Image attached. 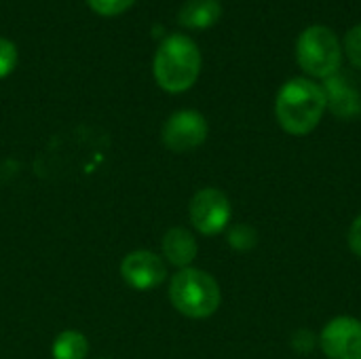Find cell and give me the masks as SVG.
<instances>
[{"label":"cell","instance_id":"52a82bcc","mask_svg":"<svg viewBox=\"0 0 361 359\" xmlns=\"http://www.w3.org/2000/svg\"><path fill=\"white\" fill-rule=\"evenodd\" d=\"M322 351L330 359H361V322L355 317L332 320L322 336Z\"/></svg>","mask_w":361,"mask_h":359},{"label":"cell","instance_id":"5bb4252c","mask_svg":"<svg viewBox=\"0 0 361 359\" xmlns=\"http://www.w3.org/2000/svg\"><path fill=\"white\" fill-rule=\"evenodd\" d=\"M345 53L349 57V61L361 70V23L353 25L347 34H345Z\"/></svg>","mask_w":361,"mask_h":359},{"label":"cell","instance_id":"6da1fadb","mask_svg":"<svg viewBox=\"0 0 361 359\" xmlns=\"http://www.w3.org/2000/svg\"><path fill=\"white\" fill-rule=\"evenodd\" d=\"M326 108L322 85L309 78H292L277 93L275 116L286 133L307 135L319 125Z\"/></svg>","mask_w":361,"mask_h":359},{"label":"cell","instance_id":"ba28073f","mask_svg":"<svg viewBox=\"0 0 361 359\" xmlns=\"http://www.w3.org/2000/svg\"><path fill=\"white\" fill-rule=\"evenodd\" d=\"M121 275L133 290L146 292L161 286L167 277V267L161 256L148 250L129 252L121 262Z\"/></svg>","mask_w":361,"mask_h":359},{"label":"cell","instance_id":"277c9868","mask_svg":"<svg viewBox=\"0 0 361 359\" xmlns=\"http://www.w3.org/2000/svg\"><path fill=\"white\" fill-rule=\"evenodd\" d=\"M296 59L309 76L326 80L338 72L343 47L328 25H309L296 42Z\"/></svg>","mask_w":361,"mask_h":359},{"label":"cell","instance_id":"ac0fdd59","mask_svg":"<svg viewBox=\"0 0 361 359\" xmlns=\"http://www.w3.org/2000/svg\"><path fill=\"white\" fill-rule=\"evenodd\" d=\"M349 248L355 256L361 258V216L355 218V222L349 229Z\"/></svg>","mask_w":361,"mask_h":359},{"label":"cell","instance_id":"e0dca14e","mask_svg":"<svg viewBox=\"0 0 361 359\" xmlns=\"http://www.w3.org/2000/svg\"><path fill=\"white\" fill-rule=\"evenodd\" d=\"M292 347L300 353H309L315 347V336L309 330H298L292 339Z\"/></svg>","mask_w":361,"mask_h":359},{"label":"cell","instance_id":"5b68a950","mask_svg":"<svg viewBox=\"0 0 361 359\" xmlns=\"http://www.w3.org/2000/svg\"><path fill=\"white\" fill-rule=\"evenodd\" d=\"M190 222L203 235H218L231 222V201L218 188H201L190 199Z\"/></svg>","mask_w":361,"mask_h":359},{"label":"cell","instance_id":"9c48e42d","mask_svg":"<svg viewBox=\"0 0 361 359\" xmlns=\"http://www.w3.org/2000/svg\"><path fill=\"white\" fill-rule=\"evenodd\" d=\"M326 95V106L338 118H355L361 114V95L349 76L336 72L328 76L322 85Z\"/></svg>","mask_w":361,"mask_h":359},{"label":"cell","instance_id":"30bf717a","mask_svg":"<svg viewBox=\"0 0 361 359\" xmlns=\"http://www.w3.org/2000/svg\"><path fill=\"white\" fill-rule=\"evenodd\" d=\"M197 241L186 229H169L163 237V256L178 269H188V264L197 258Z\"/></svg>","mask_w":361,"mask_h":359},{"label":"cell","instance_id":"7a4b0ae2","mask_svg":"<svg viewBox=\"0 0 361 359\" xmlns=\"http://www.w3.org/2000/svg\"><path fill=\"white\" fill-rule=\"evenodd\" d=\"M152 68L161 89L169 93H182L199 78L201 51L192 38L184 34H171L161 42Z\"/></svg>","mask_w":361,"mask_h":359},{"label":"cell","instance_id":"8992f818","mask_svg":"<svg viewBox=\"0 0 361 359\" xmlns=\"http://www.w3.org/2000/svg\"><path fill=\"white\" fill-rule=\"evenodd\" d=\"M207 138V121L197 110H180L163 125V144L171 152H190Z\"/></svg>","mask_w":361,"mask_h":359},{"label":"cell","instance_id":"4fadbf2b","mask_svg":"<svg viewBox=\"0 0 361 359\" xmlns=\"http://www.w3.org/2000/svg\"><path fill=\"white\" fill-rule=\"evenodd\" d=\"M228 243L239 252H250L258 243V233L250 224H237L228 233Z\"/></svg>","mask_w":361,"mask_h":359},{"label":"cell","instance_id":"8fae6325","mask_svg":"<svg viewBox=\"0 0 361 359\" xmlns=\"http://www.w3.org/2000/svg\"><path fill=\"white\" fill-rule=\"evenodd\" d=\"M220 0H188L178 13V21L180 25L190 30H207L220 19Z\"/></svg>","mask_w":361,"mask_h":359},{"label":"cell","instance_id":"2e32d148","mask_svg":"<svg viewBox=\"0 0 361 359\" xmlns=\"http://www.w3.org/2000/svg\"><path fill=\"white\" fill-rule=\"evenodd\" d=\"M87 2L99 15H118L127 11L135 0H87Z\"/></svg>","mask_w":361,"mask_h":359},{"label":"cell","instance_id":"3957f363","mask_svg":"<svg viewBox=\"0 0 361 359\" xmlns=\"http://www.w3.org/2000/svg\"><path fill=\"white\" fill-rule=\"evenodd\" d=\"M171 305L190 320H205L220 307L222 294L218 281L199 269H180L169 284Z\"/></svg>","mask_w":361,"mask_h":359},{"label":"cell","instance_id":"7c38bea8","mask_svg":"<svg viewBox=\"0 0 361 359\" xmlns=\"http://www.w3.org/2000/svg\"><path fill=\"white\" fill-rule=\"evenodd\" d=\"M87 353H89V343H87L85 334H80L76 330L61 332L51 347L53 359H85Z\"/></svg>","mask_w":361,"mask_h":359},{"label":"cell","instance_id":"9a60e30c","mask_svg":"<svg viewBox=\"0 0 361 359\" xmlns=\"http://www.w3.org/2000/svg\"><path fill=\"white\" fill-rule=\"evenodd\" d=\"M17 66V49L11 40L0 38V78L8 76Z\"/></svg>","mask_w":361,"mask_h":359}]
</instances>
